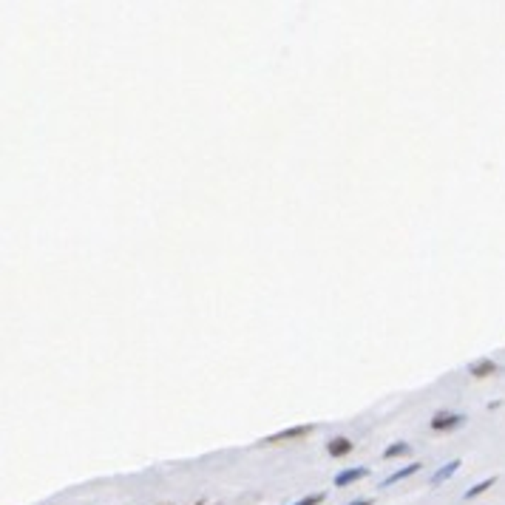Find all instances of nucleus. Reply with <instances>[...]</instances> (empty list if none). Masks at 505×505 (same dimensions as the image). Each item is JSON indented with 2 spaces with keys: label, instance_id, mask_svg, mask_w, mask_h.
Wrapping results in <instances>:
<instances>
[{
  "label": "nucleus",
  "instance_id": "1",
  "mask_svg": "<svg viewBox=\"0 0 505 505\" xmlns=\"http://www.w3.org/2000/svg\"><path fill=\"white\" fill-rule=\"evenodd\" d=\"M313 431V426H296V428H287V431H278V435H273V438H267V440H261L264 446H275V443H284V440H296V438H304V435H310Z\"/></svg>",
  "mask_w": 505,
  "mask_h": 505
},
{
  "label": "nucleus",
  "instance_id": "2",
  "mask_svg": "<svg viewBox=\"0 0 505 505\" xmlns=\"http://www.w3.org/2000/svg\"><path fill=\"white\" fill-rule=\"evenodd\" d=\"M466 417L463 414H449V412H440V414H435L431 417V428H454V426H460Z\"/></svg>",
  "mask_w": 505,
  "mask_h": 505
},
{
  "label": "nucleus",
  "instance_id": "5",
  "mask_svg": "<svg viewBox=\"0 0 505 505\" xmlns=\"http://www.w3.org/2000/svg\"><path fill=\"white\" fill-rule=\"evenodd\" d=\"M468 372H471L474 378H485V375H494V372H497V364H494V360H488V358H483V360H477V364L468 367Z\"/></svg>",
  "mask_w": 505,
  "mask_h": 505
},
{
  "label": "nucleus",
  "instance_id": "3",
  "mask_svg": "<svg viewBox=\"0 0 505 505\" xmlns=\"http://www.w3.org/2000/svg\"><path fill=\"white\" fill-rule=\"evenodd\" d=\"M367 474H369V468H349V471H341V474L335 477V485H338V488H343V485H349V483L364 480Z\"/></svg>",
  "mask_w": 505,
  "mask_h": 505
},
{
  "label": "nucleus",
  "instance_id": "11",
  "mask_svg": "<svg viewBox=\"0 0 505 505\" xmlns=\"http://www.w3.org/2000/svg\"><path fill=\"white\" fill-rule=\"evenodd\" d=\"M349 505H372L369 499H358V502H349Z\"/></svg>",
  "mask_w": 505,
  "mask_h": 505
},
{
  "label": "nucleus",
  "instance_id": "6",
  "mask_svg": "<svg viewBox=\"0 0 505 505\" xmlns=\"http://www.w3.org/2000/svg\"><path fill=\"white\" fill-rule=\"evenodd\" d=\"M423 466L420 463H409L406 468H400V471H395V474H389L386 480H383V485H392V483H398V480H406V477H412V474H417Z\"/></svg>",
  "mask_w": 505,
  "mask_h": 505
},
{
  "label": "nucleus",
  "instance_id": "10",
  "mask_svg": "<svg viewBox=\"0 0 505 505\" xmlns=\"http://www.w3.org/2000/svg\"><path fill=\"white\" fill-rule=\"evenodd\" d=\"M324 499V494H313V497H304V499H299L296 505H318Z\"/></svg>",
  "mask_w": 505,
  "mask_h": 505
},
{
  "label": "nucleus",
  "instance_id": "4",
  "mask_svg": "<svg viewBox=\"0 0 505 505\" xmlns=\"http://www.w3.org/2000/svg\"><path fill=\"white\" fill-rule=\"evenodd\" d=\"M327 452H329V457H343V454H349V452H352V440H346V438H335V440H329V443H327Z\"/></svg>",
  "mask_w": 505,
  "mask_h": 505
},
{
  "label": "nucleus",
  "instance_id": "7",
  "mask_svg": "<svg viewBox=\"0 0 505 505\" xmlns=\"http://www.w3.org/2000/svg\"><path fill=\"white\" fill-rule=\"evenodd\" d=\"M460 466H463L460 460H452V463H449L446 468H440V471H435V474H431V483H435V485H438V483H443V480H449V477H452V474H454V471H457Z\"/></svg>",
  "mask_w": 505,
  "mask_h": 505
},
{
  "label": "nucleus",
  "instance_id": "8",
  "mask_svg": "<svg viewBox=\"0 0 505 505\" xmlns=\"http://www.w3.org/2000/svg\"><path fill=\"white\" fill-rule=\"evenodd\" d=\"M494 483H497L494 477H488V480H483V483H477L474 488H468V491H466V499H471V497H477V494H483V491H488V488H491Z\"/></svg>",
  "mask_w": 505,
  "mask_h": 505
},
{
  "label": "nucleus",
  "instance_id": "9",
  "mask_svg": "<svg viewBox=\"0 0 505 505\" xmlns=\"http://www.w3.org/2000/svg\"><path fill=\"white\" fill-rule=\"evenodd\" d=\"M406 452H409V443H395L383 452V457H395V454H406Z\"/></svg>",
  "mask_w": 505,
  "mask_h": 505
}]
</instances>
